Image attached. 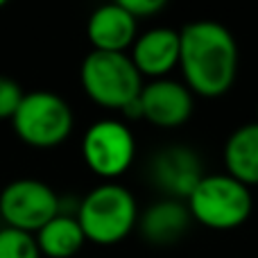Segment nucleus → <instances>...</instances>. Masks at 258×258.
Here are the masks:
<instances>
[{
  "instance_id": "1",
  "label": "nucleus",
  "mask_w": 258,
  "mask_h": 258,
  "mask_svg": "<svg viewBox=\"0 0 258 258\" xmlns=\"http://www.w3.org/2000/svg\"><path fill=\"white\" fill-rule=\"evenodd\" d=\"M179 68L190 93L220 98L238 75V43L218 21H192L179 30Z\"/></svg>"
},
{
  "instance_id": "2",
  "label": "nucleus",
  "mask_w": 258,
  "mask_h": 258,
  "mask_svg": "<svg viewBox=\"0 0 258 258\" xmlns=\"http://www.w3.org/2000/svg\"><path fill=\"white\" fill-rule=\"evenodd\" d=\"M75 218L86 240L109 247L134 231L138 224V206L125 186L107 181L86 192Z\"/></svg>"
},
{
  "instance_id": "3",
  "label": "nucleus",
  "mask_w": 258,
  "mask_h": 258,
  "mask_svg": "<svg viewBox=\"0 0 258 258\" xmlns=\"http://www.w3.org/2000/svg\"><path fill=\"white\" fill-rule=\"evenodd\" d=\"M80 82L89 100L104 109L125 111L141 98L143 77L127 52L91 50L80 68Z\"/></svg>"
},
{
  "instance_id": "4",
  "label": "nucleus",
  "mask_w": 258,
  "mask_h": 258,
  "mask_svg": "<svg viewBox=\"0 0 258 258\" xmlns=\"http://www.w3.org/2000/svg\"><path fill=\"white\" fill-rule=\"evenodd\" d=\"M195 222L215 231H229L247 222L254 209L251 190L231 174H204L186 200Z\"/></svg>"
},
{
  "instance_id": "5",
  "label": "nucleus",
  "mask_w": 258,
  "mask_h": 258,
  "mask_svg": "<svg viewBox=\"0 0 258 258\" xmlns=\"http://www.w3.org/2000/svg\"><path fill=\"white\" fill-rule=\"evenodd\" d=\"M16 136L34 150L59 147L75 127L73 109L52 91H30L12 118Z\"/></svg>"
},
{
  "instance_id": "6",
  "label": "nucleus",
  "mask_w": 258,
  "mask_h": 258,
  "mask_svg": "<svg viewBox=\"0 0 258 258\" xmlns=\"http://www.w3.org/2000/svg\"><path fill=\"white\" fill-rule=\"evenodd\" d=\"M59 195L41 179H14L0 192V218L9 229L36 233L59 215Z\"/></svg>"
},
{
  "instance_id": "7",
  "label": "nucleus",
  "mask_w": 258,
  "mask_h": 258,
  "mask_svg": "<svg viewBox=\"0 0 258 258\" xmlns=\"http://www.w3.org/2000/svg\"><path fill=\"white\" fill-rule=\"evenodd\" d=\"M82 156L86 168L102 179H116L125 174L136 156V141L125 122L102 118L84 132Z\"/></svg>"
},
{
  "instance_id": "8",
  "label": "nucleus",
  "mask_w": 258,
  "mask_h": 258,
  "mask_svg": "<svg viewBox=\"0 0 258 258\" xmlns=\"http://www.w3.org/2000/svg\"><path fill=\"white\" fill-rule=\"evenodd\" d=\"M141 118L150 125L161 129L181 127L192 113V93L186 84L174 80H152L143 84L141 98Z\"/></svg>"
},
{
  "instance_id": "9",
  "label": "nucleus",
  "mask_w": 258,
  "mask_h": 258,
  "mask_svg": "<svg viewBox=\"0 0 258 258\" xmlns=\"http://www.w3.org/2000/svg\"><path fill=\"white\" fill-rule=\"evenodd\" d=\"M179 32L172 27H152L136 36L129 59L134 61L141 77L163 80L174 66H179Z\"/></svg>"
},
{
  "instance_id": "10",
  "label": "nucleus",
  "mask_w": 258,
  "mask_h": 258,
  "mask_svg": "<svg viewBox=\"0 0 258 258\" xmlns=\"http://www.w3.org/2000/svg\"><path fill=\"white\" fill-rule=\"evenodd\" d=\"M86 36L98 52H127L138 36V21L120 3H109L89 16Z\"/></svg>"
},
{
  "instance_id": "11",
  "label": "nucleus",
  "mask_w": 258,
  "mask_h": 258,
  "mask_svg": "<svg viewBox=\"0 0 258 258\" xmlns=\"http://www.w3.org/2000/svg\"><path fill=\"white\" fill-rule=\"evenodd\" d=\"M202 163L197 154L188 147H168L159 152L152 161V179L163 192H168L172 200L186 197L195 190L202 181Z\"/></svg>"
},
{
  "instance_id": "12",
  "label": "nucleus",
  "mask_w": 258,
  "mask_h": 258,
  "mask_svg": "<svg viewBox=\"0 0 258 258\" xmlns=\"http://www.w3.org/2000/svg\"><path fill=\"white\" fill-rule=\"evenodd\" d=\"M188 206L179 200H161L152 204L143 215H138L141 233L154 245H170L186 233L190 224Z\"/></svg>"
},
{
  "instance_id": "13",
  "label": "nucleus",
  "mask_w": 258,
  "mask_h": 258,
  "mask_svg": "<svg viewBox=\"0 0 258 258\" xmlns=\"http://www.w3.org/2000/svg\"><path fill=\"white\" fill-rule=\"evenodd\" d=\"M227 174L245 183L258 186V122H247L229 136L224 145Z\"/></svg>"
},
{
  "instance_id": "14",
  "label": "nucleus",
  "mask_w": 258,
  "mask_h": 258,
  "mask_svg": "<svg viewBox=\"0 0 258 258\" xmlns=\"http://www.w3.org/2000/svg\"><path fill=\"white\" fill-rule=\"evenodd\" d=\"M34 238L41 256L45 258H73L86 242L77 218L63 213L50 220Z\"/></svg>"
},
{
  "instance_id": "15",
  "label": "nucleus",
  "mask_w": 258,
  "mask_h": 258,
  "mask_svg": "<svg viewBox=\"0 0 258 258\" xmlns=\"http://www.w3.org/2000/svg\"><path fill=\"white\" fill-rule=\"evenodd\" d=\"M0 258H41L36 238L16 229H0Z\"/></svg>"
},
{
  "instance_id": "16",
  "label": "nucleus",
  "mask_w": 258,
  "mask_h": 258,
  "mask_svg": "<svg viewBox=\"0 0 258 258\" xmlns=\"http://www.w3.org/2000/svg\"><path fill=\"white\" fill-rule=\"evenodd\" d=\"M25 91L12 77L0 75V120H12L16 109L21 107Z\"/></svg>"
},
{
  "instance_id": "17",
  "label": "nucleus",
  "mask_w": 258,
  "mask_h": 258,
  "mask_svg": "<svg viewBox=\"0 0 258 258\" xmlns=\"http://www.w3.org/2000/svg\"><path fill=\"white\" fill-rule=\"evenodd\" d=\"M118 3H120L136 21L150 18L165 9V0H118Z\"/></svg>"
},
{
  "instance_id": "18",
  "label": "nucleus",
  "mask_w": 258,
  "mask_h": 258,
  "mask_svg": "<svg viewBox=\"0 0 258 258\" xmlns=\"http://www.w3.org/2000/svg\"><path fill=\"white\" fill-rule=\"evenodd\" d=\"M5 7V0H0V9H3Z\"/></svg>"
},
{
  "instance_id": "19",
  "label": "nucleus",
  "mask_w": 258,
  "mask_h": 258,
  "mask_svg": "<svg viewBox=\"0 0 258 258\" xmlns=\"http://www.w3.org/2000/svg\"><path fill=\"white\" fill-rule=\"evenodd\" d=\"M256 111H258V109H256ZM256 122H258V120H256Z\"/></svg>"
}]
</instances>
